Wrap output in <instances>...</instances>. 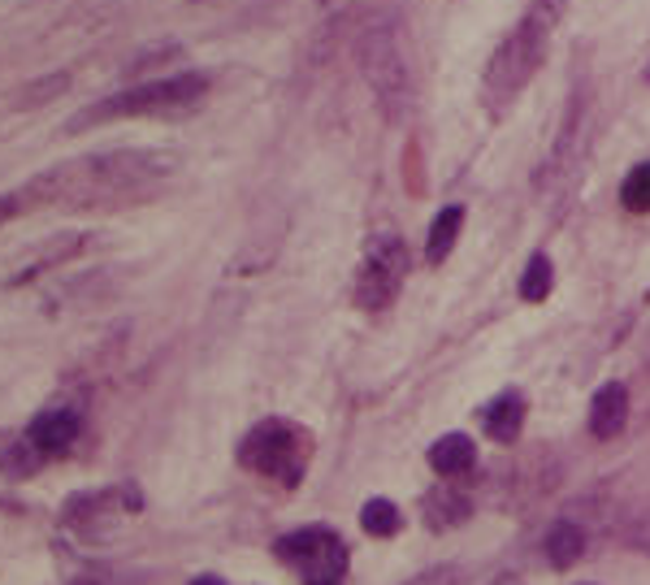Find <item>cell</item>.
Masks as SVG:
<instances>
[{"mask_svg":"<svg viewBox=\"0 0 650 585\" xmlns=\"http://www.w3.org/2000/svg\"><path fill=\"white\" fill-rule=\"evenodd\" d=\"M560 9H564V0H534L525 22L495 48L490 70H486V91H490L495 104H508L534 78V70L542 65L547 39H551L555 22H560Z\"/></svg>","mask_w":650,"mask_h":585,"instance_id":"obj_1","label":"cell"},{"mask_svg":"<svg viewBox=\"0 0 650 585\" xmlns=\"http://www.w3.org/2000/svg\"><path fill=\"white\" fill-rule=\"evenodd\" d=\"M161 174V161L152 157H135V152H117V157H96V161H74L70 170H61L57 178H48L61 196H70L74 204L87 200H109V196H126L139 191L148 178Z\"/></svg>","mask_w":650,"mask_h":585,"instance_id":"obj_2","label":"cell"},{"mask_svg":"<svg viewBox=\"0 0 650 585\" xmlns=\"http://www.w3.org/2000/svg\"><path fill=\"white\" fill-rule=\"evenodd\" d=\"M360 70L368 78V87L377 91L382 109L390 122L408 117L412 109V74H408V57L399 48V35L390 22H368L360 35Z\"/></svg>","mask_w":650,"mask_h":585,"instance_id":"obj_3","label":"cell"},{"mask_svg":"<svg viewBox=\"0 0 650 585\" xmlns=\"http://www.w3.org/2000/svg\"><path fill=\"white\" fill-rule=\"evenodd\" d=\"M204 91H209L204 74H174V78H161V83H143V87H135V91H122V96L104 100L100 109L83 113L78 122H100V117H139V113H178V109H191Z\"/></svg>","mask_w":650,"mask_h":585,"instance_id":"obj_4","label":"cell"},{"mask_svg":"<svg viewBox=\"0 0 650 585\" xmlns=\"http://www.w3.org/2000/svg\"><path fill=\"white\" fill-rule=\"evenodd\" d=\"M243 464L261 477H274L283 486H296L300 473H304V434L296 425H283V421H265L248 434L243 443Z\"/></svg>","mask_w":650,"mask_h":585,"instance_id":"obj_5","label":"cell"},{"mask_svg":"<svg viewBox=\"0 0 650 585\" xmlns=\"http://www.w3.org/2000/svg\"><path fill=\"white\" fill-rule=\"evenodd\" d=\"M408 278V248L403 239L395 235H377L364 252V265H360V283H355V299L360 308H386L399 287Z\"/></svg>","mask_w":650,"mask_h":585,"instance_id":"obj_6","label":"cell"},{"mask_svg":"<svg viewBox=\"0 0 650 585\" xmlns=\"http://www.w3.org/2000/svg\"><path fill=\"white\" fill-rule=\"evenodd\" d=\"M278 556L304 573V585L342 582V569H347V547L329 530H296V534H287L278 543Z\"/></svg>","mask_w":650,"mask_h":585,"instance_id":"obj_7","label":"cell"},{"mask_svg":"<svg viewBox=\"0 0 650 585\" xmlns=\"http://www.w3.org/2000/svg\"><path fill=\"white\" fill-rule=\"evenodd\" d=\"M78 430H83V421H78L74 408H43V412L26 425V438H30L43 456H61V451H70V447L78 443Z\"/></svg>","mask_w":650,"mask_h":585,"instance_id":"obj_8","label":"cell"},{"mask_svg":"<svg viewBox=\"0 0 650 585\" xmlns=\"http://www.w3.org/2000/svg\"><path fill=\"white\" fill-rule=\"evenodd\" d=\"M625 421H629V390L621 382H608L590 403V430L595 438H616Z\"/></svg>","mask_w":650,"mask_h":585,"instance_id":"obj_9","label":"cell"},{"mask_svg":"<svg viewBox=\"0 0 650 585\" xmlns=\"http://www.w3.org/2000/svg\"><path fill=\"white\" fill-rule=\"evenodd\" d=\"M473 460H477V447H473V438H468V434H447V438H438V443L429 447V464H434L442 477L468 473V469H473Z\"/></svg>","mask_w":650,"mask_h":585,"instance_id":"obj_10","label":"cell"},{"mask_svg":"<svg viewBox=\"0 0 650 585\" xmlns=\"http://www.w3.org/2000/svg\"><path fill=\"white\" fill-rule=\"evenodd\" d=\"M521 425H525V403H521L516 395H503V399H495V403L486 408V434H490V438L512 443V438L521 434Z\"/></svg>","mask_w":650,"mask_h":585,"instance_id":"obj_11","label":"cell"},{"mask_svg":"<svg viewBox=\"0 0 650 585\" xmlns=\"http://www.w3.org/2000/svg\"><path fill=\"white\" fill-rule=\"evenodd\" d=\"M460 222H464V209H442L438 217H434V226H429V244H425V257L438 265V261H447L451 257V248H455V235H460Z\"/></svg>","mask_w":650,"mask_h":585,"instance_id":"obj_12","label":"cell"},{"mask_svg":"<svg viewBox=\"0 0 650 585\" xmlns=\"http://www.w3.org/2000/svg\"><path fill=\"white\" fill-rule=\"evenodd\" d=\"M582 551H586V534L577 530V525H555L551 534H547V560L555 564V569H573L577 560H582Z\"/></svg>","mask_w":650,"mask_h":585,"instance_id":"obj_13","label":"cell"},{"mask_svg":"<svg viewBox=\"0 0 650 585\" xmlns=\"http://www.w3.org/2000/svg\"><path fill=\"white\" fill-rule=\"evenodd\" d=\"M360 525H364V534H373V538H390V534L399 530V508H395L390 499H368V503L360 508Z\"/></svg>","mask_w":650,"mask_h":585,"instance_id":"obj_14","label":"cell"},{"mask_svg":"<svg viewBox=\"0 0 650 585\" xmlns=\"http://www.w3.org/2000/svg\"><path fill=\"white\" fill-rule=\"evenodd\" d=\"M39 460H43V451H39L30 438H22V443H13V447L0 456V473H4V477H30V473L39 469Z\"/></svg>","mask_w":650,"mask_h":585,"instance_id":"obj_15","label":"cell"},{"mask_svg":"<svg viewBox=\"0 0 650 585\" xmlns=\"http://www.w3.org/2000/svg\"><path fill=\"white\" fill-rule=\"evenodd\" d=\"M547 295H551V261H547V257H534L529 270H525V278H521V299L538 303V299H547Z\"/></svg>","mask_w":650,"mask_h":585,"instance_id":"obj_16","label":"cell"},{"mask_svg":"<svg viewBox=\"0 0 650 585\" xmlns=\"http://www.w3.org/2000/svg\"><path fill=\"white\" fill-rule=\"evenodd\" d=\"M621 200H625V209H634V213H650V161L638 165V170L625 178Z\"/></svg>","mask_w":650,"mask_h":585,"instance_id":"obj_17","label":"cell"},{"mask_svg":"<svg viewBox=\"0 0 650 585\" xmlns=\"http://www.w3.org/2000/svg\"><path fill=\"white\" fill-rule=\"evenodd\" d=\"M13 213H17V200H9V196H4V200H0V222H9Z\"/></svg>","mask_w":650,"mask_h":585,"instance_id":"obj_18","label":"cell"},{"mask_svg":"<svg viewBox=\"0 0 650 585\" xmlns=\"http://www.w3.org/2000/svg\"><path fill=\"white\" fill-rule=\"evenodd\" d=\"M191 585H226V582H222V577H196Z\"/></svg>","mask_w":650,"mask_h":585,"instance_id":"obj_19","label":"cell"},{"mask_svg":"<svg viewBox=\"0 0 650 585\" xmlns=\"http://www.w3.org/2000/svg\"><path fill=\"white\" fill-rule=\"evenodd\" d=\"M309 585H342V582H309Z\"/></svg>","mask_w":650,"mask_h":585,"instance_id":"obj_20","label":"cell"}]
</instances>
